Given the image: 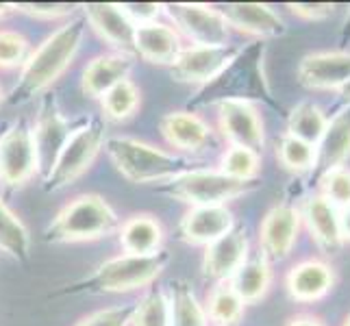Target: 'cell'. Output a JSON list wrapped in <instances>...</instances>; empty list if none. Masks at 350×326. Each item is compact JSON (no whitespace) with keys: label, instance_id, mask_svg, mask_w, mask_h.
<instances>
[{"label":"cell","instance_id":"6da1fadb","mask_svg":"<svg viewBox=\"0 0 350 326\" xmlns=\"http://www.w3.org/2000/svg\"><path fill=\"white\" fill-rule=\"evenodd\" d=\"M83 35H85V18H72L53 35H48L24 62L20 79L9 96V103H27L51 87L75 62Z\"/></svg>","mask_w":350,"mask_h":326},{"label":"cell","instance_id":"7a4b0ae2","mask_svg":"<svg viewBox=\"0 0 350 326\" xmlns=\"http://www.w3.org/2000/svg\"><path fill=\"white\" fill-rule=\"evenodd\" d=\"M105 150L113 161L116 170L129 183L146 185V183H165L180 172L189 170L187 159L174 152H167L135 137L116 135L105 141Z\"/></svg>","mask_w":350,"mask_h":326},{"label":"cell","instance_id":"3957f363","mask_svg":"<svg viewBox=\"0 0 350 326\" xmlns=\"http://www.w3.org/2000/svg\"><path fill=\"white\" fill-rule=\"evenodd\" d=\"M120 226L118 213L98 194H83L70 200L46 228V241L81 244L109 237Z\"/></svg>","mask_w":350,"mask_h":326},{"label":"cell","instance_id":"277c9868","mask_svg":"<svg viewBox=\"0 0 350 326\" xmlns=\"http://www.w3.org/2000/svg\"><path fill=\"white\" fill-rule=\"evenodd\" d=\"M170 263V252L159 250L154 255H120L100 263L96 272L83 283H77L70 292L88 294H126L148 287L157 281L165 265Z\"/></svg>","mask_w":350,"mask_h":326},{"label":"cell","instance_id":"5b68a950","mask_svg":"<svg viewBox=\"0 0 350 326\" xmlns=\"http://www.w3.org/2000/svg\"><path fill=\"white\" fill-rule=\"evenodd\" d=\"M257 187L255 183H244L220 170H185L178 176L165 180L157 189L174 200H180L189 207H209V204H226L228 200L239 198Z\"/></svg>","mask_w":350,"mask_h":326},{"label":"cell","instance_id":"8992f818","mask_svg":"<svg viewBox=\"0 0 350 326\" xmlns=\"http://www.w3.org/2000/svg\"><path fill=\"white\" fill-rule=\"evenodd\" d=\"M105 148V126L100 120L83 124L70 133L68 141L64 144L51 174L44 178L46 191H59L85 174L98 152Z\"/></svg>","mask_w":350,"mask_h":326},{"label":"cell","instance_id":"52a82bcc","mask_svg":"<svg viewBox=\"0 0 350 326\" xmlns=\"http://www.w3.org/2000/svg\"><path fill=\"white\" fill-rule=\"evenodd\" d=\"M241 55L239 46H183V51L170 64V74L187 85H207L220 79Z\"/></svg>","mask_w":350,"mask_h":326},{"label":"cell","instance_id":"ba28073f","mask_svg":"<svg viewBox=\"0 0 350 326\" xmlns=\"http://www.w3.org/2000/svg\"><path fill=\"white\" fill-rule=\"evenodd\" d=\"M38 174L33 131L24 118L0 133V183L22 187Z\"/></svg>","mask_w":350,"mask_h":326},{"label":"cell","instance_id":"9c48e42d","mask_svg":"<svg viewBox=\"0 0 350 326\" xmlns=\"http://www.w3.org/2000/svg\"><path fill=\"white\" fill-rule=\"evenodd\" d=\"M165 14L172 18L178 35L191 42V46H226L231 29L218 7L200 3L163 5Z\"/></svg>","mask_w":350,"mask_h":326},{"label":"cell","instance_id":"30bf717a","mask_svg":"<svg viewBox=\"0 0 350 326\" xmlns=\"http://www.w3.org/2000/svg\"><path fill=\"white\" fill-rule=\"evenodd\" d=\"M218 126L224 139L233 146L261 150L265 146V124L257 105L244 96H226L215 105Z\"/></svg>","mask_w":350,"mask_h":326},{"label":"cell","instance_id":"8fae6325","mask_svg":"<svg viewBox=\"0 0 350 326\" xmlns=\"http://www.w3.org/2000/svg\"><path fill=\"white\" fill-rule=\"evenodd\" d=\"M303 217L292 202H279L263 215L259 224V250L268 263L283 261L292 255L298 241Z\"/></svg>","mask_w":350,"mask_h":326},{"label":"cell","instance_id":"7c38bea8","mask_svg":"<svg viewBox=\"0 0 350 326\" xmlns=\"http://www.w3.org/2000/svg\"><path fill=\"white\" fill-rule=\"evenodd\" d=\"M33 131V144H35V154H38V174L46 178L51 174L53 165L57 161L59 152H62L64 144L70 137V124L64 118L62 109H59L53 94H46L40 103V111L35 118Z\"/></svg>","mask_w":350,"mask_h":326},{"label":"cell","instance_id":"4fadbf2b","mask_svg":"<svg viewBox=\"0 0 350 326\" xmlns=\"http://www.w3.org/2000/svg\"><path fill=\"white\" fill-rule=\"evenodd\" d=\"M298 83L309 92H337L350 79V51H316L300 59Z\"/></svg>","mask_w":350,"mask_h":326},{"label":"cell","instance_id":"5bb4252c","mask_svg":"<svg viewBox=\"0 0 350 326\" xmlns=\"http://www.w3.org/2000/svg\"><path fill=\"white\" fill-rule=\"evenodd\" d=\"M250 250L248 233L244 226H233L226 235L204 246L202 276L213 283L231 281V276L246 263Z\"/></svg>","mask_w":350,"mask_h":326},{"label":"cell","instance_id":"9a60e30c","mask_svg":"<svg viewBox=\"0 0 350 326\" xmlns=\"http://www.w3.org/2000/svg\"><path fill=\"white\" fill-rule=\"evenodd\" d=\"M83 18L113 53L135 57V24H133L116 3H88L83 5Z\"/></svg>","mask_w":350,"mask_h":326},{"label":"cell","instance_id":"2e32d148","mask_svg":"<svg viewBox=\"0 0 350 326\" xmlns=\"http://www.w3.org/2000/svg\"><path fill=\"white\" fill-rule=\"evenodd\" d=\"M228 29H235L255 40H274L287 31L285 20L265 3H228L218 7Z\"/></svg>","mask_w":350,"mask_h":326},{"label":"cell","instance_id":"e0dca14e","mask_svg":"<svg viewBox=\"0 0 350 326\" xmlns=\"http://www.w3.org/2000/svg\"><path fill=\"white\" fill-rule=\"evenodd\" d=\"M335 287L333 265L320 257L296 263L285 276V289L292 300L303 305L318 303L327 298Z\"/></svg>","mask_w":350,"mask_h":326},{"label":"cell","instance_id":"ac0fdd59","mask_svg":"<svg viewBox=\"0 0 350 326\" xmlns=\"http://www.w3.org/2000/svg\"><path fill=\"white\" fill-rule=\"evenodd\" d=\"M235 226V215L226 204L191 207L178 224L180 239L189 246H209Z\"/></svg>","mask_w":350,"mask_h":326},{"label":"cell","instance_id":"d6986e66","mask_svg":"<svg viewBox=\"0 0 350 326\" xmlns=\"http://www.w3.org/2000/svg\"><path fill=\"white\" fill-rule=\"evenodd\" d=\"M300 217H303V224L307 226L311 239L316 241L322 252L335 255L344 246L340 233V209H335L324 196H309L300 209Z\"/></svg>","mask_w":350,"mask_h":326},{"label":"cell","instance_id":"ffe728a7","mask_svg":"<svg viewBox=\"0 0 350 326\" xmlns=\"http://www.w3.org/2000/svg\"><path fill=\"white\" fill-rule=\"evenodd\" d=\"M133 66H135V57L122 55V53H103L94 57L92 62L83 70L81 90L90 98H103L113 85L120 81L129 79Z\"/></svg>","mask_w":350,"mask_h":326},{"label":"cell","instance_id":"44dd1931","mask_svg":"<svg viewBox=\"0 0 350 326\" xmlns=\"http://www.w3.org/2000/svg\"><path fill=\"white\" fill-rule=\"evenodd\" d=\"M183 51V38L174 27L163 22H150L135 27V57L154 66H167Z\"/></svg>","mask_w":350,"mask_h":326},{"label":"cell","instance_id":"7402d4cb","mask_svg":"<svg viewBox=\"0 0 350 326\" xmlns=\"http://www.w3.org/2000/svg\"><path fill=\"white\" fill-rule=\"evenodd\" d=\"M163 139L183 152H198L211 141L213 131L204 120L191 111H170L159 122Z\"/></svg>","mask_w":350,"mask_h":326},{"label":"cell","instance_id":"603a6c76","mask_svg":"<svg viewBox=\"0 0 350 326\" xmlns=\"http://www.w3.org/2000/svg\"><path fill=\"white\" fill-rule=\"evenodd\" d=\"M316 152V167H322V172L337 165H346L350 159V105L337 109V113L329 118V124L322 133Z\"/></svg>","mask_w":350,"mask_h":326},{"label":"cell","instance_id":"cb8c5ba5","mask_svg":"<svg viewBox=\"0 0 350 326\" xmlns=\"http://www.w3.org/2000/svg\"><path fill=\"white\" fill-rule=\"evenodd\" d=\"M118 239L126 255H154L163 244V226L154 215H131L118 226Z\"/></svg>","mask_w":350,"mask_h":326},{"label":"cell","instance_id":"d4e9b609","mask_svg":"<svg viewBox=\"0 0 350 326\" xmlns=\"http://www.w3.org/2000/svg\"><path fill=\"white\" fill-rule=\"evenodd\" d=\"M231 287L241 298L244 305H257L268 296L272 287V265L261 255L255 259H246V263L231 276Z\"/></svg>","mask_w":350,"mask_h":326},{"label":"cell","instance_id":"484cf974","mask_svg":"<svg viewBox=\"0 0 350 326\" xmlns=\"http://www.w3.org/2000/svg\"><path fill=\"white\" fill-rule=\"evenodd\" d=\"M329 124L327 111L313 100H303L298 103L287 118V135L298 137L311 146H318L324 128Z\"/></svg>","mask_w":350,"mask_h":326},{"label":"cell","instance_id":"4316f807","mask_svg":"<svg viewBox=\"0 0 350 326\" xmlns=\"http://www.w3.org/2000/svg\"><path fill=\"white\" fill-rule=\"evenodd\" d=\"M244 309L246 305L241 303V298L235 294L228 281L215 283L207 294V303H204L207 320L215 326H237L244 318Z\"/></svg>","mask_w":350,"mask_h":326},{"label":"cell","instance_id":"83f0119b","mask_svg":"<svg viewBox=\"0 0 350 326\" xmlns=\"http://www.w3.org/2000/svg\"><path fill=\"white\" fill-rule=\"evenodd\" d=\"M167 300H170V326H209L204 307L185 281L172 283Z\"/></svg>","mask_w":350,"mask_h":326},{"label":"cell","instance_id":"f1b7e54d","mask_svg":"<svg viewBox=\"0 0 350 326\" xmlns=\"http://www.w3.org/2000/svg\"><path fill=\"white\" fill-rule=\"evenodd\" d=\"M0 250L16 261H27L31 255L29 228L3 200H0Z\"/></svg>","mask_w":350,"mask_h":326},{"label":"cell","instance_id":"f546056e","mask_svg":"<svg viewBox=\"0 0 350 326\" xmlns=\"http://www.w3.org/2000/svg\"><path fill=\"white\" fill-rule=\"evenodd\" d=\"M276 161L281 163L283 170L292 174H307L316 167L318 152L316 146L285 133V135H281L279 144H276Z\"/></svg>","mask_w":350,"mask_h":326},{"label":"cell","instance_id":"4dcf8cb0","mask_svg":"<svg viewBox=\"0 0 350 326\" xmlns=\"http://www.w3.org/2000/svg\"><path fill=\"white\" fill-rule=\"evenodd\" d=\"M218 170L235 180L255 183L261 172V152L246 146H233V144H228V148L220 157Z\"/></svg>","mask_w":350,"mask_h":326},{"label":"cell","instance_id":"1f68e13d","mask_svg":"<svg viewBox=\"0 0 350 326\" xmlns=\"http://www.w3.org/2000/svg\"><path fill=\"white\" fill-rule=\"evenodd\" d=\"M139 100H142L139 87L131 79H124L103 96L100 107L105 118L113 120V122H122V120H129L137 111Z\"/></svg>","mask_w":350,"mask_h":326},{"label":"cell","instance_id":"d6a6232c","mask_svg":"<svg viewBox=\"0 0 350 326\" xmlns=\"http://www.w3.org/2000/svg\"><path fill=\"white\" fill-rule=\"evenodd\" d=\"M131 326H170V300L163 289L152 287L139 298Z\"/></svg>","mask_w":350,"mask_h":326},{"label":"cell","instance_id":"836d02e7","mask_svg":"<svg viewBox=\"0 0 350 326\" xmlns=\"http://www.w3.org/2000/svg\"><path fill=\"white\" fill-rule=\"evenodd\" d=\"M318 194L327 198L335 209L350 207V167L337 165L324 170L318 178Z\"/></svg>","mask_w":350,"mask_h":326},{"label":"cell","instance_id":"e575fe53","mask_svg":"<svg viewBox=\"0 0 350 326\" xmlns=\"http://www.w3.org/2000/svg\"><path fill=\"white\" fill-rule=\"evenodd\" d=\"M31 55L29 40L22 33L0 29V70H14L24 66Z\"/></svg>","mask_w":350,"mask_h":326},{"label":"cell","instance_id":"d590c367","mask_svg":"<svg viewBox=\"0 0 350 326\" xmlns=\"http://www.w3.org/2000/svg\"><path fill=\"white\" fill-rule=\"evenodd\" d=\"M133 313H135V303L118 305V307L90 313V316L83 318L77 326H131Z\"/></svg>","mask_w":350,"mask_h":326},{"label":"cell","instance_id":"8d00e7d4","mask_svg":"<svg viewBox=\"0 0 350 326\" xmlns=\"http://www.w3.org/2000/svg\"><path fill=\"white\" fill-rule=\"evenodd\" d=\"M75 9L77 5H68V3H16L14 5V11H20V14H27L38 20L68 18L75 14Z\"/></svg>","mask_w":350,"mask_h":326},{"label":"cell","instance_id":"74e56055","mask_svg":"<svg viewBox=\"0 0 350 326\" xmlns=\"http://www.w3.org/2000/svg\"><path fill=\"white\" fill-rule=\"evenodd\" d=\"M118 7L122 9V14L135 24V27L157 22V18H159L163 11V5L159 3H120Z\"/></svg>","mask_w":350,"mask_h":326},{"label":"cell","instance_id":"f35d334b","mask_svg":"<svg viewBox=\"0 0 350 326\" xmlns=\"http://www.w3.org/2000/svg\"><path fill=\"white\" fill-rule=\"evenodd\" d=\"M287 9L305 22H322L335 14V5L331 3H289Z\"/></svg>","mask_w":350,"mask_h":326},{"label":"cell","instance_id":"ab89813d","mask_svg":"<svg viewBox=\"0 0 350 326\" xmlns=\"http://www.w3.org/2000/svg\"><path fill=\"white\" fill-rule=\"evenodd\" d=\"M285 326H327L318 316H311V313H298Z\"/></svg>","mask_w":350,"mask_h":326},{"label":"cell","instance_id":"60d3db41","mask_svg":"<svg viewBox=\"0 0 350 326\" xmlns=\"http://www.w3.org/2000/svg\"><path fill=\"white\" fill-rule=\"evenodd\" d=\"M340 233L344 244H350V207L340 211Z\"/></svg>","mask_w":350,"mask_h":326},{"label":"cell","instance_id":"b9f144b4","mask_svg":"<svg viewBox=\"0 0 350 326\" xmlns=\"http://www.w3.org/2000/svg\"><path fill=\"white\" fill-rule=\"evenodd\" d=\"M340 96H342V98H344V103L346 105H350V79H348V83H346V85L340 90Z\"/></svg>","mask_w":350,"mask_h":326},{"label":"cell","instance_id":"7bdbcfd3","mask_svg":"<svg viewBox=\"0 0 350 326\" xmlns=\"http://www.w3.org/2000/svg\"><path fill=\"white\" fill-rule=\"evenodd\" d=\"M11 11H14V5H9V3H0V18L9 16Z\"/></svg>","mask_w":350,"mask_h":326},{"label":"cell","instance_id":"ee69618b","mask_svg":"<svg viewBox=\"0 0 350 326\" xmlns=\"http://www.w3.org/2000/svg\"><path fill=\"white\" fill-rule=\"evenodd\" d=\"M342 326H350V313L346 316V320H344V324H342Z\"/></svg>","mask_w":350,"mask_h":326},{"label":"cell","instance_id":"f6af8a7d","mask_svg":"<svg viewBox=\"0 0 350 326\" xmlns=\"http://www.w3.org/2000/svg\"><path fill=\"white\" fill-rule=\"evenodd\" d=\"M346 31L350 33V18H346Z\"/></svg>","mask_w":350,"mask_h":326},{"label":"cell","instance_id":"bcb514c9","mask_svg":"<svg viewBox=\"0 0 350 326\" xmlns=\"http://www.w3.org/2000/svg\"><path fill=\"white\" fill-rule=\"evenodd\" d=\"M3 98H5V94H3V87H0V103H3Z\"/></svg>","mask_w":350,"mask_h":326}]
</instances>
